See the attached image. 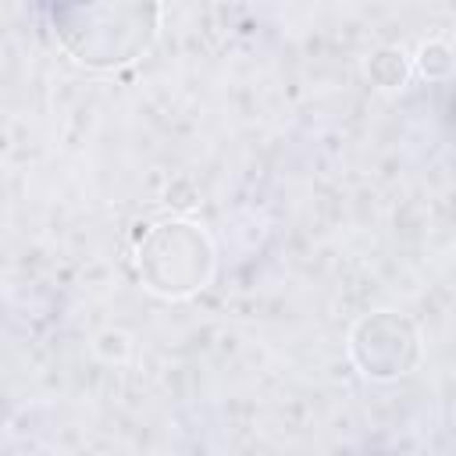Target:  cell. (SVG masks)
I'll return each instance as SVG.
<instances>
[{"instance_id": "cell-3", "label": "cell", "mask_w": 456, "mask_h": 456, "mask_svg": "<svg viewBox=\"0 0 456 456\" xmlns=\"http://www.w3.org/2000/svg\"><path fill=\"white\" fill-rule=\"evenodd\" d=\"M349 360L367 381H399L417 370L424 356V338L413 317L399 310H370L349 328Z\"/></svg>"}, {"instance_id": "cell-5", "label": "cell", "mask_w": 456, "mask_h": 456, "mask_svg": "<svg viewBox=\"0 0 456 456\" xmlns=\"http://www.w3.org/2000/svg\"><path fill=\"white\" fill-rule=\"evenodd\" d=\"M417 75H424L428 82H442L452 75V50L445 39H428L420 50H417V61H413Z\"/></svg>"}, {"instance_id": "cell-2", "label": "cell", "mask_w": 456, "mask_h": 456, "mask_svg": "<svg viewBox=\"0 0 456 456\" xmlns=\"http://www.w3.org/2000/svg\"><path fill=\"white\" fill-rule=\"evenodd\" d=\"M135 267L142 285L164 299H189L203 292L217 271V249L203 224L185 217L157 221L135 246Z\"/></svg>"}, {"instance_id": "cell-4", "label": "cell", "mask_w": 456, "mask_h": 456, "mask_svg": "<svg viewBox=\"0 0 456 456\" xmlns=\"http://www.w3.org/2000/svg\"><path fill=\"white\" fill-rule=\"evenodd\" d=\"M413 71V61L406 57V50L399 46H381L370 61H367V75L381 86V89H403L406 78Z\"/></svg>"}, {"instance_id": "cell-1", "label": "cell", "mask_w": 456, "mask_h": 456, "mask_svg": "<svg viewBox=\"0 0 456 456\" xmlns=\"http://www.w3.org/2000/svg\"><path fill=\"white\" fill-rule=\"evenodd\" d=\"M160 4H75L53 7L61 50L86 71H118L150 53L160 36Z\"/></svg>"}]
</instances>
